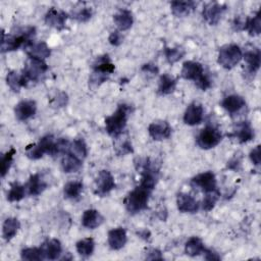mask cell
Returning <instances> with one entry per match:
<instances>
[{
	"mask_svg": "<svg viewBox=\"0 0 261 261\" xmlns=\"http://www.w3.org/2000/svg\"><path fill=\"white\" fill-rule=\"evenodd\" d=\"M220 197V192L217 190L215 191H212V192H209V193H205V197L202 201V203L200 204L201 208L204 210V211H210L214 208L216 202L218 201Z\"/></svg>",
	"mask_w": 261,
	"mask_h": 261,
	"instance_id": "f35d334b",
	"label": "cell"
},
{
	"mask_svg": "<svg viewBox=\"0 0 261 261\" xmlns=\"http://www.w3.org/2000/svg\"><path fill=\"white\" fill-rule=\"evenodd\" d=\"M43 260H57L60 258L62 247L57 239H47L40 246Z\"/></svg>",
	"mask_w": 261,
	"mask_h": 261,
	"instance_id": "5bb4252c",
	"label": "cell"
},
{
	"mask_svg": "<svg viewBox=\"0 0 261 261\" xmlns=\"http://www.w3.org/2000/svg\"><path fill=\"white\" fill-rule=\"evenodd\" d=\"M47 182L41 177V175L39 173H34L30 176L25 185V191L30 196H39L47 189Z\"/></svg>",
	"mask_w": 261,
	"mask_h": 261,
	"instance_id": "cb8c5ba5",
	"label": "cell"
},
{
	"mask_svg": "<svg viewBox=\"0 0 261 261\" xmlns=\"http://www.w3.org/2000/svg\"><path fill=\"white\" fill-rule=\"evenodd\" d=\"M37 112V103L34 100H22L14 107V114L17 120L24 121L33 117Z\"/></svg>",
	"mask_w": 261,
	"mask_h": 261,
	"instance_id": "e0dca14e",
	"label": "cell"
},
{
	"mask_svg": "<svg viewBox=\"0 0 261 261\" xmlns=\"http://www.w3.org/2000/svg\"><path fill=\"white\" fill-rule=\"evenodd\" d=\"M68 102V96L65 92L56 93L49 101L51 107L53 108H61L64 107Z\"/></svg>",
	"mask_w": 261,
	"mask_h": 261,
	"instance_id": "ee69618b",
	"label": "cell"
},
{
	"mask_svg": "<svg viewBox=\"0 0 261 261\" xmlns=\"http://www.w3.org/2000/svg\"><path fill=\"white\" fill-rule=\"evenodd\" d=\"M151 193V190L144 188L140 185L136 187L126 195V197L123 200V204L126 211L130 214H137L147 209Z\"/></svg>",
	"mask_w": 261,
	"mask_h": 261,
	"instance_id": "277c9868",
	"label": "cell"
},
{
	"mask_svg": "<svg viewBox=\"0 0 261 261\" xmlns=\"http://www.w3.org/2000/svg\"><path fill=\"white\" fill-rule=\"evenodd\" d=\"M116 140L115 144H114V148H115V152L118 156H123L129 153H133V146L132 143L129 141L128 136L126 135L125 138H122V140L120 139V136L114 138Z\"/></svg>",
	"mask_w": 261,
	"mask_h": 261,
	"instance_id": "8d00e7d4",
	"label": "cell"
},
{
	"mask_svg": "<svg viewBox=\"0 0 261 261\" xmlns=\"http://www.w3.org/2000/svg\"><path fill=\"white\" fill-rule=\"evenodd\" d=\"M191 185L195 188L200 189L204 193H209L217 190L216 176L212 171L201 172L191 179Z\"/></svg>",
	"mask_w": 261,
	"mask_h": 261,
	"instance_id": "30bf717a",
	"label": "cell"
},
{
	"mask_svg": "<svg viewBox=\"0 0 261 261\" xmlns=\"http://www.w3.org/2000/svg\"><path fill=\"white\" fill-rule=\"evenodd\" d=\"M132 111V106L124 103L119 104L116 110L105 118V128L107 134L113 139L121 135L126 126Z\"/></svg>",
	"mask_w": 261,
	"mask_h": 261,
	"instance_id": "6da1fadb",
	"label": "cell"
},
{
	"mask_svg": "<svg viewBox=\"0 0 261 261\" xmlns=\"http://www.w3.org/2000/svg\"><path fill=\"white\" fill-rule=\"evenodd\" d=\"M180 74L185 80L194 81L195 85L202 91H206L211 87V80L205 74L203 65L198 61H185L182 63Z\"/></svg>",
	"mask_w": 261,
	"mask_h": 261,
	"instance_id": "3957f363",
	"label": "cell"
},
{
	"mask_svg": "<svg viewBox=\"0 0 261 261\" xmlns=\"http://www.w3.org/2000/svg\"><path fill=\"white\" fill-rule=\"evenodd\" d=\"M48 66L44 60L29 57L24 63L22 74L28 82H40L45 76Z\"/></svg>",
	"mask_w": 261,
	"mask_h": 261,
	"instance_id": "ba28073f",
	"label": "cell"
},
{
	"mask_svg": "<svg viewBox=\"0 0 261 261\" xmlns=\"http://www.w3.org/2000/svg\"><path fill=\"white\" fill-rule=\"evenodd\" d=\"M243 58L246 62V70L249 74H255L260 68L261 54L260 50L255 48L253 50H247L243 54Z\"/></svg>",
	"mask_w": 261,
	"mask_h": 261,
	"instance_id": "603a6c76",
	"label": "cell"
},
{
	"mask_svg": "<svg viewBox=\"0 0 261 261\" xmlns=\"http://www.w3.org/2000/svg\"><path fill=\"white\" fill-rule=\"evenodd\" d=\"M203 254L206 260H220V256L218 255V253L212 251L211 249H206Z\"/></svg>",
	"mask_w": 261,
	"mask_h": 261,
	"instance_id": "681fc988",
	"label": "cell"
},
{
	"mask_svg": "<svg viewBox=\"0 0 261 261\" xmlns=\"http://www.w3.org/2000/svg\"><path fill=\"white\" fill-rule=\"evenodd\" d=\"M204 109L201 103L192 102L188 105L184 113V122L188 125H197L202 122Z\"/></svg>",
	"mask_w": 261,
	"mask_h": 261,
	"instance_id": "9a60e30c",
	"label": "cell"
},
{
	"mask_svg": "<svg viewBox=\"0 0 261 261\" xmlns=\"http://www.w3.org/2000/svg\"><path fill=\"white\" fill-rule=\"evenodd\" d=\"M36 35V29L34 27H25L18 30L16 33L5 35L2 31L1 39V52H10L17 50L20 47H23L32 42V39Z\"/></svg>",
	"mask_w": 261,
	"mask_h": 261,
	"instance_id": "7a4b0ae2",
	"label": "cell"
},
{
	"mask_svg": "<svg viewBox=\"0 0 261 261\" xmlns=\"http://www.w3.org/2000/svg\"><path fill=\"white\" fill-rule=\"evenodd\" d=\"M82 160L76 158L74 155L71 153H66L63 155L62 160H61V167L63 172L65 173H72V172H77L82 168Z\"/></svg>",
	"mask_w": 261,
	"mask_h": 261,
	"instance_id": "83f0119b",
	"label": "cell"
},
{
	"mask_svg": "<svg viewBox=\"0 0 261 261\" xmlns=\"http://www.w3.org/2000/svg\"><path fill=\"white\" fill-rule=\"evenodd\" d=\"M68 14L63 10H58L55 7H51L45 14L44 21L47 25L52 27L58 31H62L65 28Z\"/></svg>",
	"mask_w": 261,
	"mask_h": 261,
	"instance_id": "4fadbf2b",
	"label": "cell"
},
{
	"mask_svg": "<svg viewBox=\"0 0 261 261\" xmlns=\"http://www.w3.org/2000/svg\"><path fill=\"white\" fill-rule=\"evenodd\" d=\"M260 149H261V146H260V145H257V146L250 152V155H249L251 161H252L253 164L256 165V166H259L260 163H261Z\"/></svg>",
	"mask_w": 261,
	"mask_h": 261,
	"instance_id": "bcb514c9",
	"label": "cell"
},
{
	"mask_svg": "<svg viewBox=\"0 0 261 261\" xmlns=\"http://www.w3.org/2000/svg\"><path fill=\"white\" fill-rule=\"evenodd\" d=\"M69 153H71L76 158H79L83 161L88 155V147H87L85 141L83 139L73 140L69 146Z\"/></svg>",
	"mask_w": 261,
	"mask_h": 261,
	"instance_id": "d590c367",
	"label": "cell"
},
{
	"mask_svg": "<svg viewBox=\"0 0 261 261\" xmlns=\"http://www.w3.org/2000/svg\"><path fill=\"white\" fill-rule=\"evenodd\" d=\"M205 250L204 243L199 237H192L185 244V253L191 257L199 256L200 254H203Z\"/></svg>",
	"mask_w": 261,
	"mask_h": 261,
	"instance_id": "4316f807",
	"label": "cell"
},
{
	"mask_svg": "<svg viewBox=\"0 0 261 261\" xmlns=\"http://www.w3.org/2000/svg\"><path fill=\"white\" fill-rule=\"evenodd\" d=\"M221 140L222 134L220 129L213 124H208L200 130L196 142L201 149L209 150L216 147L221 142Z\"/></svg>",
	"mask_w": 261,
	"mask_h": 261,
	"instance_id": "52a82bcc",
	"label": "cell"
},
{
	"mask_svg": "<svg viewBox=\"0 0 261 261\" xmlns=\"http://www.w3.org/2000/svg\"><path fill=\"white\" fill-rule=\"evenodd\" d=\"M16 151L15 149L12 147L10 148L5 154H3L1 156V160H0V165H1V176L4 177L8 170L10 169V166L12 164V161H13V157L15 155Z\"/></svg>",
	"mask_w": 261,
	"mask_h": 261,
	"instance_id": "ab89813d",
	"label": "cell"
},
{
	"mask_svg": "<svg viewBox=\"0 0 261 261\" xmlns=\"http://www.w3.org/2000/svg\"><path fill=\"white\" fill-rule=\"evenodd\" d=\"M185 50L181 47H164V55L169 64H174L175 62L179 61L184 55H185Z\"/></svg>",
	"mask_w": 261,
	"mask_h": 261,
	"instance_id": "74e56055",
	"label": "cell"
},
{
	"mask_svg": "<svg viewBox=\"0 0 261 261\" xmlns=\"http://www.w3.org/2000/svg\"><path fill=\"white\" fill-rule=\"evenodd\" d=\"M141 238H143V239H145V240H147L148 238H149V236H150V232L147 230V229H143V230H141V231H139V232H137Z\"/></svg>",
	"mask_w": 261,
	"mask_h": 261,
	"instance_id": "816d5d0a",
	"label": "cell"
},
{
	"mask_svg": "<svg viewBox=\"0 0 261 261\" xmlns=\"http://www.w3.org/2000/svg\"><path fill=\"white\" fill-rule=\"evenodd\" d=\"M105 218L104 216L96 209H87L84 211L82 216V225L86 228L95 229L99 227Z\"/></svg>",
	"mask_w": 261,
	"mask_h": 261,
	"instance_id": "7402d4cb",
	"label": "cell"
},
{
	"mask_svg": "<svg viewBox=\"0 0 261 261\" xmlns=\"http://www.w3.org/2000/svg\"><path fill=\"white\" fill-rule=\"evenodd\" d=\"M109 77V74L103 73L101 71H97V70H93V72L91 73L90 77H89V86L93 89L99 87L100 85H102L104 82H106Z\"/></svg>",
	"mask_w": 261,
	"mask_h": 261,
	"instance_id": "b9f144b4",
	"label": "cell"
},
{
	"mask_svg": "<svg viewBox=\"0 0 261 261\" xmlns=\"http://www.w3.org/2000/svg\"><path fill=\"white\" fill-rule=\"evenodd\" d=\"M225 10H226L225 4H221L218 2H209L204 6L202 15H203V18L210 25H215L219 22Z\"/></svg>",
	"mask_w": 261,
	"mask_h": 261,
	"instance_id": "8fae6325",
	"label": "cell"
},
{
	"mask_svg": "<svg viewBox=\"0 0 261 261\" xmlns=\"http://www.w3.org/2000/svg\"><path fill=\"white\" fill-rule=\"evenodd\" d=\"M108 41L112 46H119L123 42V36L120 31H113L108 37Z\"/></svg>",
	"mask_w": 261,
	"mask_h": 261,
	"instance_id": "f6af8a7d",
	"label": "cell"
},
{
	"mask_svg": "<svg viewBox=\"0 0 261 261\" xmlns=\"http://www.w3.org/2000/svg\"><path fill=\"white\" fill-rule=\"evenodd\" d=\"M240 166H241V161L238 158H232L227 162V168L232 169L234 171H238L240 169Z\"/></svg>",
	"mask_w": 261,
	"mask_h": 261,
	"instance_id": "f907efd6",
	"label": "cell"
},
{
	"mask_svg": "<svg viewBox=\"0 0 261 261\" xmlns=\"http://www.w3.org/2000/svg\"><path fill=\"white\" fill-rule=\"evenodd\" d=\"M229 136L237 139L239 143L244 144L252 141L255 137V133L249 121H241L234 125L233 132Z\"/></svg>",
	"mask_w": 261,
	"mask_h": 261,
	"instance_id": "d6986e66",
	"label": "cell"
},
{
	"mask_svg": "<svg viewBox=\"0 0 261 261\" xmlns=\"http://www.w3.org/2000/svg\"><path fill=\"white\" fill-rule=\"evenodd\" d=\"M222 108L230 115L239 113L243 108L246 107L245 99L240 95H228L221 101Z\"/></svg>",
	"mask_w": 261,
	"mask_h": 261,
	"instance_id": "ffe728a7",
	"label": "cell"
},
{
	"mask_svg": "<svg viewBox=\"0 0 261 261\" xmlns=\"http://www.w3.org/2000/svg\"><path fill=\"white\" fill-rule=\"evenodd\" d=\"M197 6L194 1H172L170 3L172 14L176 17H185L191 13Z\"/></svg>",
	"mask_w": 261,
	"mask_h": 261,
	"instance_id": "484cf974",
	"label": "cell"
},
{
	"mask_svg": "<svg viewBox=\"0 0 261 261\" xmlns=\"http://www.w3.org/2000/svg\"><path fill=\"white\" fill-rule=\"evenodd\" d=\"M176 88V80L169 75L168 73H163L159 79L158 85V94L159 95H169L175 91Z\"/></svg>",
	"mask_w": 261,
	"mask_h": 261,
	"instance_id": "4dcf8cb0",
	"label": "cell"
},
{
	"mask_svg": "<svg viewBox=\"0 0 261 261\" xmlns=\"http://www.w3.org/2000/svg\"><path fill=\"white\" fill-rule=\"evenodd\" d=\"M75 248L77 253L84 257V258H88L90 257L95 249V242L92 238H85L82 239L80 241L76 242L75 244Z\"/></svg>",
	"mask_w": 261,
	"mask_h": 261,
	"instance_id": "836d02e7",
	"label": "cell"
},
{
	"mask_svg": "<svg viewBox=\"0 0 261 261\" xmlns=\"http://www.w3.org/2000/svg\"><path fill=\"white\" fill-rule=\"evenodd\" d=\"M6 84L14 93H18L20 88L27 86L28 81L22 73H18L15 70H10L6 75Z\"/></svg>",
	"mask_w": 261,
	"mask_h": 261,
	"instance_id": "f546056e",
	"label": "cell"
},
{
	"mask_svg": "<svg viewBox=\"0 0 261 261\" xmlns=\"http://www.w3.org/2000/svg\"><path fill=\"white\" fill-rule=\"evenodd\" d=\"M115 188L114 177L108 170L99 171L96 179H95V190L94 193L97 196L105 197Z\"/></svg>",
	"mask_w": 261,
	"mask_h": 261,
	"instance_id": "9c48e42d",
	"label": "cell"
},
{
	"mask_svg": "<svg viewBox=\"0 0 261 261\" xmlns=\"http://www.w3.org/2000/svg\"><path fill=\"white\" fill-rule=\"evenodd\" d=\"M20 227V223L15 217H8L4 220L2 225V237L5 241L9 242L11 239L15 237L18 229Z\"/></svg>",
	"mask_w": 261,
	"mask_h": 261,
	"instance_id": "f1b7e54d",
	"label": "cell"
},
{
	"mask_svg": "<svg viewBox=\"0 0 261 261\" xmlns=\"http://www.w3.org/2000/svg\"><path fill=\"white\" fill-rule=\"evenodd\" d=\"M27 194L25 186H22L16 181L10 184V189L7 192V200L9 202H18L24 198Z\"/></svg>",
	"mask_w": 261,
	"mask_h": 261,
	"instance_id": "e575fe53",
	"label": "cell"
},
{
	"mask_svg": "<svg viewBox=\"0 0 261 261\" xmlns=\"http://www.w3.org/2000/svg\"><path fill=\"white\" fill-rule=\"evenodd\" d=\"M176 206L181 213H196L200 208V203L187 193H178L176 196Z\"/></svg>",
	"mask_w": 261,
	"mask_h": 261,
	"instance_id": "ac0fdd59",
	"label": "cell"
},
{
	"mask_svg": "<svg viewBox=\"0 0 261 261\" xmlns=\"http://www.w3.org/2000/svg\"><path fill=\"white\" fill-rule=\"evenodd\" d=\"M113 21L119 31H127L133 25L134 16L130 10L123 8L113 15Z\"/></svg>",
	"mask_w": 261,
	"mask_h": 261,
	"instance_id": "d4e9b609",
	"label": "cell"
},
{
	"mask_svg": "<svg viewBox=\"0 0 261 261\" xmlns=\"http://www.w3.org/2000/svg\"><path fill=\"white\" fill-rule=\"evenodd\" d=\"M245 31L250 36H258L261 33V11L258 10L253 17H247L245 23Z\"/></svg>",
	"mask_w": 261,
	"mask_h": 261,
	"instance_id": "1f68e13d",
	"label": "cell"
},
{
	"mask_svg": "<svg viewBox=\"0 0 261 261\" xmlns=\"http://www.w3.org/2000/svg\"><path fill=\"white\" fill-rule=\"evenodd\" d=\"M142 70L144 72H146V73L151 74V75H156L158 73V71H159L158 67L155 64H153V63H146V64H144L142 66Z\"/></svg>",
	"mask_w": 261,
	"mask_h": 261,
	"instance_id": "c3c4849f",
	"label": "cell"
},
{
	"mask_svg": "<svg viewBox=\"0 0 261 261\" xmlns=\"http://www.w3.org/2000/svg\"><path fill=\"white\" fill-rule=\"evenodd\" d=\"M243 58L242 49L237 44H226L219 48L217 62L225 69L233 68Z\"/></svg>",
	"mask_w": 261,
	"mask_h": 261,
	"instance_id": "8992f818",
	"label": "cell"
},
{
	"mask_svg": "<svg viewBox=\"0 0 261 261\" xmlns=\"http://www.w3.org/2000/svg\"><path fill=\"white\" fill-rule=\"evenodd\" d=\"M127 237H126V231L122 227H116L112 228L108 231L107 236V242L112 250H120L121 248L124 247L126 244Z\"/></svg>",
	"mask_w": 261,
	"mask_h": 261,
	"instance_id": "44dd1931",
	"label": "cell"
},
{
	"mask_svg": "<svg viewBox=\"0 0 261 261\" xmlns=\"http://www.w3.org/2000/svg\"><path fill=\"white\" fill-rule=\"evenodd\" d=\"M20 258L22 260H28V261H40L43 260L42 252L40 247H30V248H24L20 252Z\"/></svg>",
	"mask_w": 261,
	"mask_h": 261,
	"instance_id": "60d3db41",
	"label": "cell"
},
{
	"mask_svg": "<svg viewBox=\"0 0 261 261\" xmlns=\"http://www.w3.org/2000/svg\"><path fill=\"white\" fill-rule=\"evenodd\" d=\"M55 138L52 135H47L41 138L38 143L28 145L24 152L27 157L32 160L40 159L44 156V154L55 156Z\"/></svg>",
	"mask_w": 261,
	"mask_h": 261,
	"instance_id": "5b68a950",
	"label": "cell"
},
{
	"mask_svg": "<svg viewBox=\"0 0 261 261\" xmlns=\"http://www.w3.org/2000/svg\"><path fill=\"white\" fill-rule=\"evenodd\" d=\"M146 259L147 260H162L163 259V255H162L160 250L152 248V249L147 251Z\"/></svg>",
	"mask_w": 261,
	"mask_h": 261,
	"instance_id": "7dc6e473",
	"label": "cell"
},
{
	"mask_svg": "<svg viewBox=\"0 0 261 261\" xmlns=\"http://www.w3.org/2000/svg\"><path fill=\"white\" fill-rule=\"evenodd\" d=\"M84 185L80 180H71L64 185L63 187V196L65 199H76L82 191Z\"/></svg>",
	"mask_w": 261,
	"mask_h": 261,
	"instance_id": "d6a6232c",
	"label": "cell"
},
{
	"mask_svg": "<svg viewBox=\"0 0 261 261\" xmlns=\"http://www.w3.org/2000/svg\"><path fill=\"white\" fill-rule=\"evenodd\" d=\"M24 50L29 57L44 60L51 55V49L44 41L30 42L24 46Z\"/></svg>",
	"mask_w": 261,
	"mask_h": 261,
	"instance_id": "2e32d148",
	"label": "cell"
},
{
	"mask_svg": "<svg viewBox=\"0 0 261 261\" xmlns=\"http://www.w3.org/2000/svg\"><path fill=\"white\" fill-rule=\"evenodd\" d=\"M93 14V10L91 7H81L72 12V17L80 22L88 21Z\"/></svg>",
	"mask_w": 261,
	"mask_h": 261,
	"instance_id": "7bdbcfd3",
	"label": "cell"
},
{
	"mask_svg": "<svg viewBox=\"0 0 261 261\" xmlns=\"http://www.w3.org/2000/svg\"><path fill=\"white\" fill-rule=\"evenodd\" d=\"M172 128L166 120H155L148 126V133L154 141L166 140L171 136Z\"/></svg>",
	"mask_w": 261,
	"mask_h": 261,
	"instance_id": "7c38bea8",
	"label": "cell"
}]
</instances>
